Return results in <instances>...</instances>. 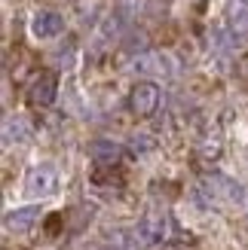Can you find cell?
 Returning <instances> with one entry per match:
<instances>
[{
  "label": "cell",
  "mask_w": 248,
  "mask_h": 250,
  "mask_svg": "<svg viewBox=\"0 0 248 250\" xmlns=\"http://www.w3.org/2000/svg\"><path fill=\"white\" fill-rule=\"evenodd\" d=\"M236 73H239V77H242V80L248 83V55H245V58L239 61V64H236Z\"/></svg>",
  "instance_id": "obj_12"
},
{
  "label": "cell",
  "mask_w": 248,
  "mask_h": 250,
  "mask_svg": "<svg viewBox=\"0 0 248 250\" xmlns=\"http://www.w3.org/2000/svg\"><path fill=\"white\" fill-rule=\"evenodd\" d=\"M3 137H6V144H22V141H28L31 137V128L25 125V119L22 116H9L6 122H3Z\"/></svg>",
  "instance_id": "obj_10"
},
{
  "label": "cell",
  "mask_w": 248,
  "mask_h": 250,
  "mask_svg": "<svg viewBox=\"0 0 248 250\" xmlns=\"http://www.w3.org/2000/svg\"><path fill=\"white\" fill-rule=\"evenodd\" d=\"M202 156L205 159H218L221 156V137L215 134V137H205L202 141Z\"/></svg>",
  "instance_id": "obj_11"
},
{
  "label": "cell",
  "mask_w": 248,
  "mask_h": 250,
  "mask_svg": "<svg viewBox=\"0 0 248 250\" xmlns=\"http://www.w3.org/2000/svg\"><path fill=\"white\" fill-rule=\"evenodd\" d=\"M89 156H92V162L98 168H114L117 162L123 159V146L117 144V141H95L92 146H89Z\"/></svg>",
  "instance_id": "obj_9"
},
{
  "label": "cell",
  "mask_w": 248,
  "mask_h": 250,
  "mask_svg": "<svg viewBox=\"0 0 248 250\" xmlns=\"http://www.w3.org/2000/svg\"><path fill=\"white\" fill-rule=\"evenodd\" d=\"M55 95H58V77L55 73H37L34 83H31V89H28V104L31 107H49L55 101Z\"/></svg>",
  "instance_id": "obj_5"
},
{
  "label": "cell",
  "mask_w": 248,
  "mask_h": 250,
  "mask_svg": "<svg viewBox=\"0 0 248 250\" xmlns=\"http://www.w3.org/2000/svg\"><path fill=\"white\" fill-rule=\"evenodd\" d=\"M58 189V171L55 165H49V162H37V165L28 168L25 174V192L34 195V198H46Z\"/></svg>",
  "instance_id": "obj_1"
},
{
  "label": "cell",
  "mask_w": 248,
  "mask_h": 250,
  "mask_svg": "<svg viewBox=\"0 0 248 250\" xmlns=\"http://www.w3.org/2000/svg\"><path fill=\"white\" fill-rule=\"evenodd\" d=\"M224 21H227L230 37H242V40H248V0H227Z\"/></svg>",
  "instance_id": "obj_7"
},
{
  "label": "cell",
  "mask_w": 248,
  "mask_h": 250,
  "mask_svg": "<svg viewBox=\"0 0 248 250\" xmlns=\"http://www.w3.org/2000/svg\"><path fill=\"white\" fill-rule=\"evenodd\" d=\"M61 31H65V19H61V12H55V9H40V12H34V19H31V34L37 37V40H52V37H58Z\"/></svg>",
  "instance_id": "obj_6"
},
{
  "label": "cell",
  "mask_w": 248,
  "mask_h": 250,
  "mask_svg": "<svg viewBox=\"0 0 248 250\" xmlns=\"http://www.w3.org/2000/svg\"><path fill=\"white\" fill-rule=\"evenodd\" d=\"M37 220H40V208H37V205H25V208H12L3 223H6V232L25 235V232H31L37 226Z\"/></svg>",
  "instance_id": "obj_8"
},
{
  "label": "cell",
  "mask_w": 248,
  "mask_h": 250,
  "mask_svg": "<svg viewBox=\"0 0 248 250\" xmlns=\"http://www.w3.org/2000/svg\"><path fill=\"white\" fill-rule=\"evenodd\" d=\"M205 195L208 198H212V202H245V189H242V186L236 183V180H230V177H221V174H212V177H205Z\"/></svg>",
  "instance_id": "obj_3"
},
{
  "label": "cell",
  "mask_w": 248,
  "mask_h": 250,
  "mask_svg": "<svg viewBox=\"0 0 248 250\" xmlns=\"http://www.w3.org/2000/svg\"><path fill=\"white\" fill-rule=\"evenodd\" d=\"M159 101H163V95H159V85L144 80V83H135L132 92H129V110L138 119H150L156 110H159Z\"/></svg>",
  "instance_id": "obj_2"
},
{
  "label": "cell",
  "mask_w": 248,
  "mask_h": 250,
  "mask_svg": "<svg viewBox=\"0 0 248 250\" xmlns=\"http://www.w3.org/2000/svg\"><path fill=\"white\" fill-rule=\"evenodd\" d=\"M132 232H135V238H138L141 247H153V244H159V241H166L169 220H166L163 214H147Z\"/></svg>",
  "instance_id": "obj_4"
},
{
  "label": "cell",
  "mask_w": 248,
  "mask_h": 250,
  "mask_svg": "<svg viewBox=\"0 0 248 250\" xmlns=\"http://www.w3.org/2000/svg\"><path fill=\"white\" fill-rule=\"evenodd\" d=\"M95 250H114V247H95Z\"/></svg>",
  "instance_id": "obj_13"
}]
</instances>
